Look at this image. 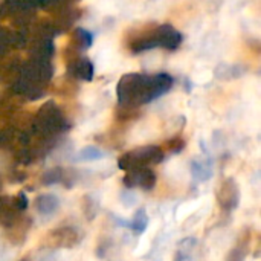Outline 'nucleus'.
<instances>
[{
	"label": "nucleus",
	"instance_id": "18",
	"mask_svg": "<svg viewBox=\"0 0 261 261\" xmlns=\"http://www.w3.org/2000/svg\"><path fill=\"white\" fill-rule=\"evenodd\" d=\"M185 145H187V142H185V139H184V138H180V136H174V138H171V139L165 141V142H164V145H162L161 148H162V151H164V153H165V151H168L170 154H179V153H182V151H184Z\"/></svg>",
	"mask_w": 261,
	"mask_h": 261
},
{
	"label": "nucleus",
	"instance_id": "22",
	"mask_svg": "<svg viewBox=\"0 0 261 261\" xmlns=\"http://www.w3.org/2000/svg\"><path fill=\"white\" fill-rule=\"evenodd\" d=\"M20 261H29V258H21Z\"/></svg>",
	"mask_w": 261,
	"mask_h": 261
},
{
	"label": "nucleus",
	"instance_id": "10",
	"mask_svg": "<svg viewBox=\"0 0 261 261\" xmlns=\"http://www.w3.org/2000/svg\"><path fill=\"white\" fill-rule=\"evenodd\" d=\"M75 182V173L73 170H66L61 167H55L47 170L43 176H41V185H57V184H63L64 187L67 185L69 188L73 185Z\"/></svg>",
	"mask_w": 261,
	"mask_h": 261
},
{
	"label": "nucleus",
	"instance_id": "14",
	"mask_svg": "<svg viewBox=\"0 0 261 261\" xmlns=\"http://www.w3.org/2000/svg\"><path fill=\"white\" fill-rule=\"evenodd\" d=\"M148 223H150V217L147 214V211L144 208H139L136 210L132 222H130V229L136 234V236H141L145 232V229L148 228Z\"/></svg>",
	"mask_w": 261,
	"mask_h": 261
},
{
	"label": "nucleus",
	"instance_id": "8",
	"mask_svg": "<svg viewBox=\"0 0 261 261\" xmlns=\"http://www.w3.org/2000/svg\"><path fill=\"white\" fill-rule=\"evenodd\" d=\"M156 32H158V47H164L167 50H176L182 44L184 35L170 23L158 24Z\"/></svg>",
	"mask_w": 261,
	"mask_h": 261
},
{
	"label": "nucleus",
	"instance_id": "9",
	"mask_svg": "<svg viewBox=\"0 0 261 261\" xmlns=\"http://www.w3.org/2000/svg\"><path fill=\"white\" fill-rule=\"evenodd\" d=\"M67 73L73 80L90 83L95 76V66L89 57H76L67 61Z\"/></svg>",
	"mask_w": 261,
	"mask_h": 261
},
{
	"label": "nucleus",
	"instance_id": "17",
	"mask_svg": "<svg viewBox=\"0 0 261 261\" xmlns=\"http://www.w3.org/2000/svg\"><path fill=\"white\" fill-rule=\"evenodd\" d=\"M245 73V69L240 64H220L216 69V76L220 80H231L239 78Z\"/></svg>",
	"mask_w": 261,
	"mask_h": 261
},
{
	"label": "nucleus",
	"instance_id": "20",
	"mask_svg": "<svg viewBox=\"0 0 261 261\" xmlns=\"http://www.w3.org/2000/svg\"><path fill=\"white\" fill-rule=\"evenodd\" d=\"M11 203H12V208L17 211V213H21L28 208L29 205V200H28V196L24 194V191H20L18 194H15L12 199H11Z\"/></svg>",
	"mask_w": 261,
	"mask_h": 261
},
{
	"label": "nucleus",
	"instance_id": "12",
	"mask_svg": "<svg viewBox=\"0 0 261 261\" xmlns=\"http://www.w3.org/2000/svg\"><path fill=\"white\" fill-rule=\"evenodd\" d=\"M249 248H251V229H245L239 240L236 242V246L229 251L226 261H245L248 254H249Z\"/></svg>",
	"mask_w": 261,
	"mask_h": 261
},
{
	"label": "nucleus",
	"instance_id": "15",
	"mask_svg": "<svg viewBox=\"0 0 261 261\" xmlns=\"http://www.w3.org/2000/svg\"><path fill=\"white\" fill-rule=\"evenodd\" d=\"M106 156V153L96 147V145H87L83 150H80L75 154V161L76 162H93V161H99Z\"/></svg>",
	"mask_w": 261,
	"mask_h": 261
},
{
	"label": "nucleus",
	"instance_id": "13",
	"mask_svg": "<svg viewBox=\"0 0 261 261\" xmlns=\"http://www.w3.org/2000/svg\"><path fill=\"white\" fill-rule=\"evenodd\" d=\"M35 210L41 216H52L60 208V199L55 194H40L34 200Z\"/></svg>",
	"mask_w": 261,
	"mask_h": 261
},
{
	"label": "nucleus",
	"instance_id": "6",
	"mask_svg": "<svg viewBox=\"0 0 261 261\" xmlns=\"http://www.w3.org/2000/svg\"><path fill=\"white\" fill-rule=\"evenodd\" d=\"M158 176L153 171V168H138V170H130L125 171L122 177V184L127 190H144V191H151L156 187Z\"/></svg>",
	"mask_w": 261,
	"mask_h": 261
},
{
	"label": "nucleus",
	"instance_id": "2",
	"mask_svg": "<svg viewBox=\"0 0 261 261\" xmlns=\"http://www.w3.org/2000/svg\"><path fill=\"white\" fill-rule=\"evenodd\" d=\"M66 130H67L66 118L54 101H46L38 109L31 124V133L38 141H41L43 145H47Z\"/></svg>",
	"mask_w": 261,
	"mask_h": 261
},
{
	"label": "nucleus",
	"instance_id": "3",
	"mask_svg": "<svg viewBox=\"0 0 261 261\" xmlns=\"http://www.w3.org/2000/svg\"><path fill=\"white\" fill-rule=\"evenodd\" d=\"M165 153L159 145H142L124 153L118 159V167L124 171L138 170V168H151L164 162Z\"/></svg>",
	"mask_w": 261,
	"mask_h": 261
},
{
	"label": "nucleus",
	"instance_id": "19",
	"mask_svg": "<svg viewBox=\"0 0 261 261\" xmlns=\"http://www.w3.org/2000/svg\"><path fill=\"white\" fill-rule=\"evenodd\" d=\"M83 206H84V216H86V219L89 220V222H92L95 217H96V214H98V200L93 197V196H86L84 197V200H83Z\"/></svg>",
	"mask_w": 261,
	"mask_h": 261
},
{
	"label": "nucleus",
	"instance_id": "5",
	"mask_svg": "<svg viewBox=\"0 0 261 261\" xmlns=\"http://www.w3.org/2000/svg\"><path fill=\"white\" fill-rule=\"evenodd\" d=\"M217 202L223 211H234L240 205V187L236 179L226 177L220 182L216 191Z\"/></svg>",
	"mask_w": 261,
	"mask_h": 261
},
{
	"label": "nucleus",
	"instance_id": "1",
	"mask_svg": "<svg viewBox=\"0 0 261 261\" xmlns=\"http://www.w3.org/2000/svg\"><path fill=\"white\" fill-rule=\"evenodd\" d=\"M174 78L167 72L154 75L130 72L119 78L116 86L118 102L122 107L138 109L170 92Z\"/></svg>",
	"mask_w": 261,
	"mask_h": 261
},
{
	"label": "nucleus",
	"instance_id": "21",
	"mask_svg": "<svg viewBox=\"0 0 261 261\" xmlns=\"http://www.w3.org/2000/svg\"><path fill=\"white\" fill-rule=\"evenodd\" d=\"M121 200H122V203H124L125 206H133V205L136 203L138 197H136V194H135L133 191H128V190H127V191L122 193Z\"/></svg>",
	"mask_w": 261,
	"mask_h": 261
},
{
	"label": "nucleus",
	"instance_id": "4",
	"mask_svg": "<svg viewBox=\"0 0 261 261\" xmlns=\"http://www.w3.org/2000/svg\"><path fill=\"white\" fill-rule=\"evenodd\" d=\"M158 24L151 23L147 26H142L132 32L127 38V47L132 54H142L147 50H153L158 47Z\"/></svg>",
	"mask_w": 261,
	"mask_h": 261
},
{
	"label": "nucleus",
	"instance_id": "11",
	"mask_svg": "<svg viewBox=\"0 0 261 261\" xmlns=\"http://www.w3.org/2000/svg\"><path fill=\"white\" fill-rule=\"evenodd\" d=\"M190 171L196 182H206L213 177V162L208 158H194L190 162Z\"/></svg>",
	"mask_w": 261,
	"mask_h": 261
},
{
	"label": "nucleus",
	"instance_id": "7",
	"mask_svg": "<svg viewBox=\"0 0 261 261\" xmlns=\"http://www.w3.org/2000/svg\"><path fill=\"white\" fill-rule=\"evenodd\" d=\"M78 245V232L72 226H61L52 229L44 237V246L54 249H72Z\"/></svg>",
	"mask_w": 261,
	"mask_h": 261
},
{
	"label": "nucleus",
	"instance_id": "16",
	"mask_svg": "<svg viewBox=\"0 0 261 261\" xmlns=\"http://www.w3.org/2000/svg\"><path fill=\"white\" fill-rule=\"evenodd\" d=\"M197 246V240L193 237L184 239L182 242H179L177 245V251H176V261H188L190 257L193 255V251Z\"/></svg>",
	"mask_w": 261,
	"mask_h": 261
}]
</instances>
